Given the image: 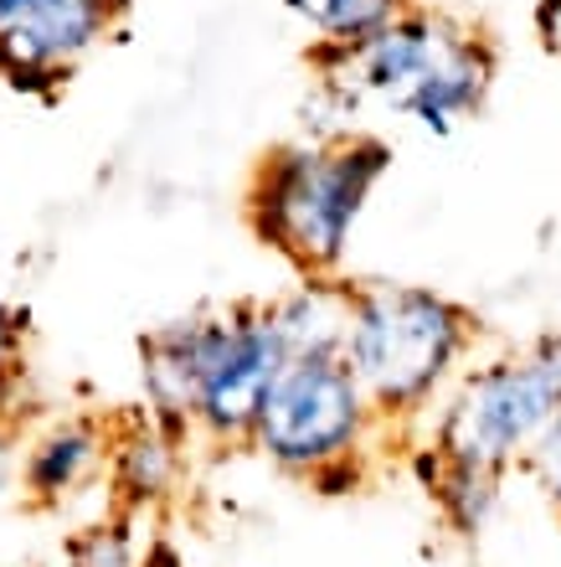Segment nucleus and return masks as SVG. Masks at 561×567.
Returning <instances> with one entry per match:
<instances>
[{
  "instance_id": "f257e3e1",
  "label": "nucleus",
  "mask_w": 561,
  "mask_h": 567,
  "mask_svg": "<svg viewBox=\"0 0 561 567\" xmlns=\"http://www.w3.org/2000/svg\"><path fill=\"white\" fill-rule=\"evenodd\" d=\"M314 83L345 93L361 114L382 109L417 124L423 135L448 140L479 120L500 78V52L464 16L413 0L407 11L366 37L361 47H310Z\"/></svg>"
},
{
  "instance_id": "f03ea898",
  "label": "nucleus",
  "mask_w": 561,
  "mask_h": 567,
  "mask_svg": "<svg viewBox=\"0 0 561 567\" xmlns=\"http://www.w3.org/2000/svg\"><path fill=\"white\" fill-rule=\"evenodd\" d=\"M392 171V145L371 130L345 140H283L252 165L242 217L294 274H340L371 196Z\"/></svg>"
},
{
  "instance_id": "7ed1b4c3",
  "label": "nucleus",
  "mask_w": 561,
  "mask_h": 567,
  "mask_svg": "<svg viewBox=\"0 0 561 567\" xmlns=\"http://www.w3.org/2000/svg\"><path fill=\"white\" fill-rule=\"evenodd\" d=\"M474 351H479V315L464 299L428 284H355L345 367L366 388L386 433L428 423Z\"/></svg>"
},
{
  "instance_id": "20e7f679",
  "label": "nucleus",
  "mask_w": 561,
  "mask_h": 567,
  "mask_svg": "<svg viewBox=\"0 0 561 567\" xmlns=\"http://www.w3.org/2000/svg\"><path fill=\"white\" fill-rule=\"evenodd\" d=\"M561 413V336H536L520 351L474 357L423 423V444L448 464L510 475L531 460Z\"/></svg>"
},
{
  "instance_id": "39448f33",
  "label": "nucleus",
  "mask_w": 561,
  "mask_h": 567,
  "mask_svg": "<svg viewBox=\"0 0 561 567\" xmlns=\"http://www.w3.org/2000/svg\"><path fill=\"white\" fill-rule=\"evenodd\" d=\"M382 433V419L345 357H310L283 367L248 449L279 475L314 480L340 460H366Z\"/></svg>"
},
{
  "instance_id": "423d86ee",
  "label": "nucleus",
  "mask_w": 561,
  "mask_h": 567,
  "mask_svg": "<svg viewBox=\"0 0 561 567\" xmlns=\"http://www.w3.org/2000/svg\"><path fill=\"white\" fill-rule=\"evenodd\" d=\"M279 336L268 326V305H227L201 315V398H196V444L248 449L268 392L283 377Z\"/></svg>"
},
{
  "instance_id": "0eeeda50",
  "label": "nucleus",
  "mask_w": 561,
  "mask_h": 567,
  "mask_svg": "<svg viewBox=\"0 0 561 567\" xmlns=\"http://www.w3.org/2000/svg\"><path fill=\"white\" fill-rule=\"evenodd\" d=\"M129 0H42L0 27V83L27 99H58L67 78L124 27Z\"/></svg>"
},
{
  "instance_id": "6e6552de",
  "label": "nucleus",
  "mask_w": 561,
  "mask_h": 567,
  "mask_svg": "<svg viewBox=\"0 0 561 567\" xmlns=\"http://www.w3.org/2000/svg\"><path fill=\"white\" fill-rule=\"evenodd\" d=\"M186 444L180 433L160 429L145 408L134 419L114 423L108 433V491H114L124 516H149L176 501L186 480Z\"/></svg>"
},
{
  "instance_id": "1a4fd4ad",
  "label": "nucleus",
  "mask_w": 561,
  "mask_h": 567,
  "mask_svg": "<svg viewBox=\"0 0 561 567\" xmlns=\"http://www.w3.org/2000/svg\"><path fill=\"white\" fill-rule=\"evenodd\" d=\"M108 433L114 423L93 413H67L27 439L21 454V491L37 506H62L77 491H89L98 475H108Z\"/></svg>"
},
{
  "instance_id": "9d476101",
  "label": "nucleus",
  "mask_w": 561,
  "mask_h": 567,
  "mask_svg": "<svg viewBox=\"0 0 561 567\" xmlns=\"http://www.w3.org/2000/svg\"><path fill=\"white\" fill-rule=\"evenodd\" d=\"M139 392L160 429L196 444V398H201V315L165 320L139 341Z\"/></svg>"
},
{
  "instance_id": "9b49d317",
  "label": "nucleus",
  "mask_w": 561,
  "mask_h": 567,
  "mask_svg": "<svg viewBox=\"0 0 561 567\" xmlns=\"http://www.w3.org/2000/svg\"><path fill=\"white\" fill-rule=\"evenodd\" d=\"M351 295L355 284L340 274H299L283 295L268 299V326L279 336L283 357L310 361V357H345V336H351Z\"/></svg>"
},
{
  "instance_id": "f8f14e48",
  "label": "nucleus",
  "mask_w": 561,
  "mask_h": 567,
  "mask_svg": "<svg viewBox=\"0 0 561 567\" xmlns=\"http://www.w3.org/2000/svg\"><path fill=\"white\" fill-rule=\"evenodd\" d=\"M413 470H417V485L428 491L438 522L454 532V537H479L495 511H500V480L505 475H489V470H469V464H448L444 454H433L428 444H417L413 454Z\"/></svg>"
},
{
  "instance_id": "ddd939ff",
  "label": "nucleus",
  "mask_w": 561,
  "mask_h": 567,
  "mask_svg": "<svg viewBox=\"0 0 561 567\" xmlns=\"http://www.w3.org/2000/svg\"><path fill=\"white\" fill-rule=\"evenodd\" d=\"M407 6L413 0H283V11L310 31V47H361Z\"/></svg>"
},
{
  "instance_id": "4468645a",
  "label": "nucleus",
  "mask_w": 561,
  "mask_h": 567,
  "mask_svg": "<svg viewBox=\"0 0 561 567\" xmlns=\"http://www.w3.org/2000/svg\"><path fill=\"white\" fill-rule=\"evenodd\" d=\"M62 557H67V567H139L145 547H139L134 516L118 511V516H104V522L73 532L67 547H62Z\"/></svg>"
},
{
  "instance_id": "2eb2a0df",
  "label": "nucleus",
  "mask_w": 561,
  "mask_h": 567,
  "mask_svg": "<svg viewBox=\"0 0 561 567\" xmlns=\"http://www.w3.org/2000/svg\"><path fill=\"white\" fill-rule=\"evenodd\" d=\"M21 377H27V310L0 305V413L6 419H15L11 398L21 392Z\"/></svg>"
},
{
  "instance_id": "dca6fc26",
  "label": "nucleus",
  "mask_w": 561,
  "mask_h": 567,
  "mask_svg": "<svg viewBox=\"0 0 561 567\" xmlns=\"http://www.w3.org/2000/svg\"><path fill=\"white\" fill-rule=\"evenodd\" d=\"M520 470L531 475V485L547 495V506L557 511V522H561V413L551 419V429L541 433V444L531 449V460L520 464Z\"/></svg>"
},
{
  "instance_id": "f3484780",
  "label": "nucleus",
  "mask_w": 561,
  "mask_h": 567,
  "mask_svg": "<svg viewBox=\"0 0 561 567\" xmlns=\"http://www.w3.org/2000/svg\"><path fill=\"white\" fill-rule=\"evenodd\" d=\"M366 460H340V464H330V470H320L314 480H304L314 495H351V491H361L366 485Z\"/></svg>"
},
{
  "instance_id": "a211bd4d",
  "label": "nucleus",
  "mask_w": 561,
  "mask_h": 567,
  "mask_svg": "<svg viewBox=\"0 0 561 567\" xmlns=\"http://www.w3.org/2000/svg\"><path fill=\"white\" fill-rule=\"evenodd\" d=\"M531 31H536V42H541V52L561 62V0H536Z\"/></svg>"
},
{
  "instance_id": "6ab92c4d",
  "label": "nucleus",
  "mask_w": 561,
  "mask_h": 567,
  "mask_svg": "<svg viewBox=\"0 0 561 567\" xmlns=\"http://www.w3.org/2000/svg\"><path fill=\"white\" fill-rule=\"evenodd\" d=\"M21 470V433H15V419L0 413V485Z\"/></svg>"
},
{
  "instance_id": "aec40b11",
  "label": "nucleus",
  "mask_w": 561,
  "mask_h": 567,
  "mask_svg": "<svg viewBox=\"0 0 561 567\" xmlns=\"http://www.w3.org/2000/svg\"><path fill=\"white\" fill-rule=\"evenodd\" d=\"M139 567H186V557H180L165 537H155V542H145V557H139Z\"/></svg>"
}]
</instances>
